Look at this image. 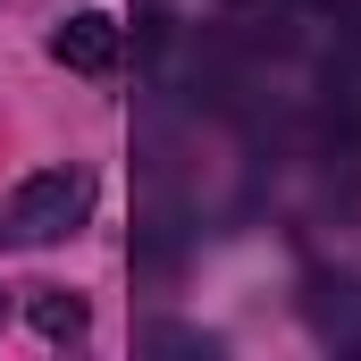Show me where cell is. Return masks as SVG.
<instances>
[{"label": "cell", "instance_id": "4", "mask_svg": "<svg viewBox=\"0 0 361 361\" xmlns=\"http://www.w3.org/2000/svg\"><path fill=\"white\" fill-rule=\"evenodd\" d=\"M143 345H160V353H210V336H193V328H143Z\"/></svg>", "mask_w": 361, "mask_h": 361}, {"label": "cell", "instance_id": "3", "mask_svg": "<svg viewBox=\"0 0 361 361\" xmlns=\"http://www.w3.org/2000/svg\"><path fill=\"white\" fill-rule=\"evenodd\" d=\"M25 311H34V328H42V336H51V345H68V336H85V294H68V286H34V302H25Z\"/></svg>", "mask_w": 361, "mask_h": 361}, {"label": "cell", "instance_id": "2", "mask_svg": "<svg viewBox=\"0 0 361 361\" xmlns=\"http://www.w3.org/2000/svg\"><path fill=\"white\" fill-rule=\"evenodd\" d=\"M51 51H59V68H76V76H109V68H118V25H109L101 8H76V17L51 34Z\"/></svg>", "mask_w": 361, "mask_h": 361}, {"label": "cell", "instance_id": "1", "mask_svg": "<svg viewBox=\"0 0 361 361\" xmlns=\"http://www.w3.org/2000/svg\"><path fill=\"white\" fill-rule=\"evenodd\" d=\"M92 219V169L59 160V169H34V177L8 193L0 210V244H68Z\"/></svg>", "mask_w": 361, "mask_h": 361}]
</instances>
